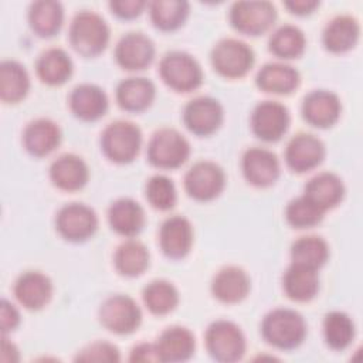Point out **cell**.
Wrapping results in <instances>:
<instances>
[{
    "label": "cell",
    "instance_id": "8fae6325",
    "mask_svg": "<svg viewBox=\"0 0 363 363\" xmlns=\"http://www.w3.org/2000/svg\"><path fill=\"white\" fill-rule=\"evenodd\" d=\"M224 184V170L210 160L194 163L184 176V189L187 194L199 201L216 199L223 191Z\"/></svg>",
    "mask_w": 363,
    "mask_h": 363
},
{
    "label": "cell",
    "instance_id": "6da1fadb",
    "mask_svg": "<svg viewBox=\"0 0 363 363\" xmlns=\"http://www.w3.org/2000/svg\"><path fill=\"white\" fill-rule=\"evenodd\" d=\"M264 339L284 350L298 347L306 336V322L303 316L288 308H277L265 315L261 323Z\"/></svg>",
    "mask_w": 363,
    "mask_h": 363
},
{
    "label": "cell",
    "instance_id": "ab89813d",
    "mask_svg": "<svg viewBox=\"0 0 363 363\" xmlns=\"http://www.w3.org/2000/svg\"><path fill=\"white\" fill-rule=\"evenodd\" d=\"M323 214L325 211L305 196L291 200L285 208V218L295 228L313 227L322 221Z\"/></svg>",
    "mask_w": 363,
    "mask_h": 363
},
{
    "label": "cell",
    "instance_id": "d6986e66",
    "mask_svg": "<svg viewBox=\"0 0 363 363\" xmlns=\"http://www.w3.org/2000/svg\"><path fill=\"white\" fill-rule=\"evenodd\" d=\"M14 295L24 308L31 311L41 309L50 302L52 295L51 279L40 271H27L17 278Z\"/></svg>",
    "mask_w": 363,
    "mask_h": 363
},
{
    "label": "cell",
    "instance_id": "9a60e30c",
    "mask_svg": "<svg viewBox=\"0 0 363 363\" xmlns=\"http://www.w3.org/2000/svg\"><path fill=\"white\" fill-rule=\"evenodd\" d=\"M242 173L255 187H268L279 176V160L275 153L264 147H250L242 155Z\"/></svg>",
    "mask_w": 363,
    "mask_h": 363
},
{
    "label": "cell",
    "instance_id": "7c38bea8",
    "mask_svg": "<svg viewBox=\"0 0 363 363\" xmlns=\"http://www.w3.org/2000/svg\"><path fill=\"white\" fill-rule=\"evenodd\" d=\"M289 126L286 106L277 101L259 102L251 113V128L255 136L265 142L279 140Z\"/></svg>",
    "mask_w": 363,
    "mask_h": 363
},
{
    "label": "cell",
    "instance_id": "74e56055",
    "mask_svg": "<svg viewBox=\"0 0 363 363\" xmlns=\"http://www.w3.org/2000/svg\"><path fill=\"white\" fill-rule=\"evenodd\" d=\"M146 308L155 315H166L179 303V292L173 284L156 279L147 284L142 292Z\"/></svg>",
    "mask_w": 363,
    "mask_h": 363
},
{
    "label": "cell",
    "instance_id": "44dd1931",
    "mask_svg": "<svg viewBox=\"0 0 363 363\" xmlns=\"http://www.w3.org/2000/svg\"><path fill=\"white\" fill-rule=\"evenodd\" d=\"M89 177L86 163L77 155L58 156L50 166V179L61 190L75 191L82 189Z\"/></svg>",
    "mask_w": 363,
    "mask_h": 363
},
{
    "label": "cell",
    "instance_id": "ee69618b",
    "mask_svg": "<svg viewBox=\"0 0 363 363\" xmlns=\"http://www.w3.org/2000/svg\"><path fill=\"white\" fill-rule=\"evenodd\" d=\"M0 320H1V330L3 335H6L7 332L14 330L18 323H20V315L18 311L16 309V306L13 303H10L9 301L3 299L1 301V309H0Z\"/></svg>",
    "mask_w": 363,
    "mask_h": 363
},
{
    "label": "cell",
    "instance_id": "e575fe53",
    "mask_svg": "<svg viewBox=\"0 0 363 363\" xmlns=\"http://www.w3.org/2000/svg\"><path fill=\"white\" fill-rule=\"evenodd\" d=\"M328 242L318 235L301 237L291 245L292 264H298L318 271L328 261Z\"/></svg>",
    "mask_w": 363,
    "mask_h": 363
},
{
    "label": "cell",
    "instance_id": "cb8c5ba5",
    "mask_svg": "<svg viewBox=\"0 0 363 363\" xmlns=\"http://www.w3.org/2000/svg\"><path fill=\"white\" fill-rule=\"evenodd\" d=\"M156 347L160 362H183L193 356L196 340L187 328L170 326L160 333Z\"/></svg>",
    "mask_w": 363,
    "mask_h": 363
},
{
    "label": "cell",
    "instance_id": "836d02e7",
    "mask_svg": "<svg viewBox=\"0 0 363 363\" xmlns=\"http://www.w3.org/2000/svg\"><path fill=\"white\" fill-rule=\"evenodd\" d=\"M113 264L121 275L138 277L149 267V251L138 240L123 241L115 251Z\"/></svg>",
    "mask_w": 363,
    "mask_h": 363
},
{
    "label": "cell",
    "instance_id": "f546056e",
    "mask_svg": "<svg viewBox=\"0 0 363 363\" xmlns=\"http://www.w3.org/2000/svg\"><path fill=\"white\" fill-rule=\"evenodd\" d=\"M72 60L61 48H48L40 54L35 62L38 78L48 85H61L72 75Z\"/></svg>",
    "mask_w": 363,
    "mask_h": 363
},
{
    "label": "cell",
    "instance_id": "4316f807",
    "mask_svg": "<svg viewBox=\"0 0 363 363\" xmlns=\"http://www.w3.org/2000/svg\"><path fill=\"white\" fill-rule=\"evenodd\" d=\"M156 95L155 84L143 77H130L119 82L116 88L118 105L129 112L147 109Z\"/></svg>",
    "mask_w": 363,
    "mask_h": 363
},
{
    "label": "cell",
    "instance_id": "f1b7e54d",
    "mask_svg": "<svg viewBox=\"0 0 363 363\" xmlns=\"http://www.w3.org/2000/svg\"><path fill=\"white\" fill-rule=\"evenodd\" d=\"M360 35L359 21L352 16L332 18L323 30V45L330 52H346L352 50Z\"/></svg>",
    "mask_w": 363,
    "mask_h": 363
},
{
    "label": "cell",
    "instance_id": "1f68e13d",
    "mask_svg": "<svg viewBox=\"0 0 363 363\" xmlns=\"http://www.w3.org/2000/svg\"><path fill=\"white\" fill-rule=\"evenodd\" d=\"M64 10L61 3L52 0H40L31 3L28 9V23L31 30L40 37L57 34L62 26Z\"/></svg>",
    "mask_w": 363,
    "mask_h": 363
},
{
    "label": "cell",
    "instance_id": "7402d4cb",
    "mask_svg": "<svg viewBox=\"0 0 363 363\" xmlns=\"http://www.w3.org/2000/svg\"><path fill=\"white\" fill-rule=\"evenodd\" d=\"M248 274L235 265L221 268L211 281L213 295L224 303H237L242 301L250 292Z\"/></svg>",
    "mask_w": 363,
    "mask_h": 363
},
{
    "label": "cell",
    "instance_id": "ffe728a7",
    "mask_svg": "<svg viewBox=\"0 0 363 363\" xmlns=\"http://www.w3.org/2000/svg\"><path fill=\"white\" fill-rule=\"evenodd\" d=\"M72 113L82 121H96L108 111V96L94 84L77 85L68 98Z\"/></svg>",
    "mask_w": 363,
    "mask_h": 363
},
{
    "label": "cell",
    "instance_id": "484cf974",
    "mask_svg": "<svg viewBox=\"0 0 363 363\" xmlns=\"http://www.w3.org/2000/svg\"><path fill=\"white\" fill-rule=\"evenodd\" d=\"M257 86L271 94H291L301 82L299 72L284 62H268L258 71L255 77Z\"/></svg>",
    "mask_w": 363,
    "mask_h": 363
},
{
    "label": "cell",
    "instance_id": "603a6c76",
    "mask_svg": "<svg viewBox=\"0 0 363 363\" xmlns=\"http://www.w3.org/2000/svg\"><path fill=\"white\" fill-rule=\"evenodd\" d=\"M61 142V130L55 122L47 118L31 121L23 132V143L28 153L41 157L51 153Z\"/></svg>",
    "mask_w": 363,
    "mask_h": 363
},
{
    "label": "cell",
    "instance_id": "4fadbf2b",
    "mask_svg": "<svg viewBox=\"0 0 363 363\" xmlns=\"http://www.w3.org/2000/svg\"><path fill=\"white\" fill-rule=\"evenodd\" d=\"M224 119L221 104L211 96H197L184 106L183 121L190 132L207 136L216 132Z\"/></svg>",
    "mask_w": 363,
    "mask_h": 363
},
{
    "label": "cell",
    "instance_id": "5b68a950",
    "mask_svg": "<svg viewBox=\"0 0 363 363\" xmlns=\"http://www.w3.org/2000/svg\"><path fill=\"white\" fill-rule=\"evenodd\" d=\"M190 155L187 139L176 129L162 128L153 133L147 145L149 162L160 169H176Z\"/></svg>",
    "mask_w": 363,
    "mask_h": 363
},
{
    "label": "cell",
    "instance_id": "8d00e7d4",
    "mask_svg": "<svg viewBox=\"0 0 363 363\" xmlns=\"http://www.w3.org/2000/svg\"><path fill=\"white\" fill-rule=\"evenodd\" d=\"M153 24L163 30L172 31L183 26L189 16V3L182 0H156L149 4Z\"/></svg>",
    "mask_w": 363,
    "mask_h": 363
},
{
    "label": "cell",
    "instance_id": "e0dca14e",
    "mask_svg": "<svg viewBox=\"0 0 363 363\" xmlns=\"http://www.w3.org/2000/svg\"><path fill=\"white\" fill-rule=\"evenodd\" d=\"M342 105L336 94L325 89L309 92L302 102L305 121L316 128H329L340 116Z\"/></svg>",
    "mask_w": 363,
    "mask_h": 363
},
{
    "label": "cell",
    "instance_id": "d6a6232c",
    "mask_svg": "<svg viewBox=\"0 0 363 363\" xmlns=\"http://www.w3.org/2000/svg\"><path fill=\"white\" fill-rule=\"evenodd\" d=\"M30 89V77L17 61L6 60L0 64V98L6 104L21 101Z\"/></svg>",
    "mask_w": 363,
    "mask_h": 363
},
{
    "label": "cell",
    "instance_id": "30bf717a",
    "mask_svg": "<svg viewBox=\"0 0 363 363\" xmlns=\"http://www.w3.org/2000/svg\"><path fill=\"white\" fill-rule=\"evenodd\" d=\"M98 227L95 211L82 203L62 206L55 217V228L68 241L79 242L94 235Z\"/></svg>",
    "mask_w": 363,
    "mask_h": 363
},
{
    "label": "cell",
    "instance_id": "b9f144b4",
    "mask_svg": "<svg viewBox=\"0 0 363 363\" xmlns=\"http://www.w3.org/2000/svg\"><path fill=\"white\" fill-rule=\"evenodd\" d=\"M119 359L118 347L108 342H94L79 350L75 357L77 362H118Z\"/></svg>",
    "mask_w": 363,
    "mask_h": 363
},
{
    "label": "cell",
    "instance_id": "2e32d148",
    "mask_svg": "<svg viewBox=\"0 0 363 363\" xmlns=\"http://www.w3.org/2000/svg\"><path fill=\"white\" fill-rule=\"evenodd\" d=\"M115 58L123 69H145L155 58V44L143 33H128L118 41Z\"/></svg>",
    "mask_w": 363,
    "mask_h": 363
},
{
    "label": "cell",
    "instance_id": "52a82bcc",
    "mask_svg": "<svg viewBox=\"0 0 363 363\" xmlns=\"http://www.w3.org/2000/svg\"><path fill=\"white\" fill-rule=\"evenodd\" d=\"M211 64L225 78H241L254 65V51L241 40L224 38L213 47Z\"/></svg>",
    "mask_w": 363,
    "mask_h": 363
},
{
    "label": "cell",
    "instance_id": "277c9868",
    "mask_svg": "<svg viewBox=\"0 0 363 363\" xmlns=\"http://www.w3.org/2000/svg\"><path fill=\"white\" fill-rule=\"evenodd\" d=\"M163 82L177 92H190L203 82V71L194 57L184 51H170L159 65Z\"/></svg>",
    "mask_w": 363,
    "mask_h": 363
},
{
    "label": "cell",
    "instance_id": "8992f818",
    "mask_svg": "<svg viewBox=\"0 0 363 363\" xmlns=\"http://www.w3.org/2000/svg\"><path fill=\"white\" fill-rule=\"evenodd\" d=\"M206 347L217 362H237L245 353L242 330L230 320H216L206 330Z\"/></svg>",
    "mask_w": 363,
    "mask_h": 363
},
{
    "label": "cell",
    "instance_id": "5bb4252c",
    "mask_svg": "<svg viewBox=\"0 0 363 363\" xmlns=\"http://www.w3.org/2000/svg\"><path fill=\"white\" fill-rule=\"evenodd\" d=\"M325 157L323 142L312 133H298L286 145L285 162L296 173L309 172L318 167Z\"/></svg>",
    "mask_w": 363,
    "mask_h": 363
},
{
    "label": "cell",
    "instance_id": "60d3db41",
    "mask_svg": "<svg viewBox=\"0 0 363 363\" xmlns=\"http://www.w3.org/2000/svg\"><path fill=\"white\" fill-rule=\"evenodd\" d=\"M146 199L157 210H169L176 203V187L172 179L163 174L150 177L146 183Z\"/></svg>",
    "mask_w": 363,
    "mask_h": 363
},
{
    "label": "cell",
    "instance_id": "83f0119b",
    "mask_svg": "<svg viewBox=\"0 0 363 363\" xmlns=\"http://www.w3.org/2000/svg\"><path fill=\"white\" fill-rule=\"evenodd\" d=\"M108 220L113 231L123 237H133L145 224V213L138 201L129 197H122L111 204Z\"/></svg>",
    "mask_w": 363,
    "mask_h": 363
},
{
    "label": "cell",
    "instance_id": "d590c367",
    "mask_svg": "<svg viewBox=\"0 0 363 363\" xmlns=\"http://www.w3.org/2000/svg\"><path fill=\"white\" fill-rule=\"evenodd\" d=\"M305 45L306 40L302 30L292 24L281 26L269 38V51L284 60L298 58L303 54Z\"/></svg>",
    "mask_w": 363,
    "mask_h": 363
},
{
    "label": "cell",
    "instance_id": "d4e9b609",
    "mask_svg": "<svg viewBox=\"0 0 363 363\" xmlns=\"http://www.w3.org/2000/svg\"><path fill=\"white\" fill-rule=\"evenodd\" d=\"M303 196L320 210L326 211L336 207L342 201L345 196V186L337 174L322 172L306 183Z\"/></svg>",
    "mask_w": 363,
    "mask_h": 363
},
{
    "label": "cell",
    "instance_id": "7a4b0ae2",
    "mask_svg": "<svg viewBox=\"0 0 363 363\" xmlns=\"http://www.w3.org/2000/svg\"><path fill=\"white\" fill-rule=\"evenodd\" d=\"M69 44L82 57H96L109 41V27L102 16L82 10L71 21Z\"/></svg>",
    "mask_w": 363,
    "mask_h": 363
},
{
    "label": "cell",
    "instance_id": "f6af8a7d",
    "mask_svg": "<svg viewBox=\"0 0 363 363\" xmlns=\"http://www.w3.org/2000/svg\"><path fill=\"white\" fill-rule=\"evenodd\" d=\"M130 362H160L156 343H139L130 352Z\"/></svg>",
    "mask_w": 363,
    "mask_h": 363
},
{
    "label": "cell",
    "instance_id": "3957f363",
    "mask_svg": "<svg viewBox=\"0 0 363 363\" xmlns=\"http://www.w3.org/2000/svg\"><path fill=\"white\" fill-rule=\"evenodd\" d=\"M140 143V129L129 121L111 122L101 135V149L115 163L132 162L139 153Z\"/></svg>",
    "mask_w": 363,
    "mask_h": 363
},
{
    "label": "cell",
    "instance_id": "7bdbcfd3",
    "mask_svg": "<svg viewBox=\"0 0 363 363\" xmlns=\"http://www.w3.org/2000/svg\"><path fill=\"white\" fill-rule=\"evenodd\" d=\"M146 6H147V3L142 1V0H116V1L109 3L112 13L121 18L138 17Z\"/></svg>",
    "mask_w": 363,
    "mask_h": 363
},
{
    "label": "cell",
    "instance_id": "bcb514c9",
    "mask_svg": "<svg viewBox=\"0 0 363 363\" xmlns=\"http://www.w3.org/2000/svg\"><path fill=\"white\" fill-rule=\"evenodd\" d=\"M284 4L291 13L298 14V16H305V14L312 13L319 6V1H316V0H291V1H285Z\"/></svg>",
    "mask_w": 363,
    "mask_h": 363
},
{
    "label": "cell",
    "instance_id": "4dcf8cb0",
    "mask_svg": "<svg viewBox=\"0 0 363 363\" xmlns=\"http://www.w3.org/2000/svg\"><path fill=\"white\" fill-rule=\"evenodd\" d=\"M284 291L292 301H311L319 291L318 271L291 264L284 274Z\"/></svg>",
    "mask_w": 363,
    "mask_h": 363
},
{
    "label": "cell",
    "instance_id": "7dc6e473",
    "mask_svg": "<svg viewBox=\"0 0 363 363\" xmlns=\"http://www.w3.org/2000/svg\"><path fill=\"white\" fill-rule=\"evenodd\" d=\"M1 360L3 362H16L18 360V352L16 349V346L9 342V339L3 337L1 342Z\"/></svg>",
    "mask_w": 363,
    "mask_h": 363
},
{
    "label": "cell",
    "instance_id": "9c48e42d",
    "mask_svg": "<svg viewBox=\"0 0 363 363\" xmlns=\"http://www.w3.org/2000/svg\"><path fill=\"white\" fill-rule=\"evenodd\" d=\"M99 320L116 335H128L136 330L142 320V312L136 301L128 295H113L99 308Z\"/></svg>",
    "mask_w": 363,
    "mask_h": 363
},
{
    "label": "cell",
    "instance_id": "f35d334b",
    "mask_svg": "<svg viewBox=\"0 0 363 363\" xmlns=\"http://www.w3.org/2000/svg\"><path fill=\"white\" fill-rule=\"evenodd\" d=\"M354 323L340 311L329 312L323 319V336L326 345L335 350L346 349L354 339Z\"/></svg>",
    "mask_w": 363,
    "mask_h": 363
},
{
    "label": "cell",
    "instance_id": "ac0fdd59",
    "mask_svg": "<svg viewBox=\"0 0 363 363\" xmlns=\"http://www.w3.org/2000/svg\"><path fill=\"white\" fill-rule=\"evenodd\" d=\"M160 248L169 258L179 259L189 254L193 244V228L190 221L183 216L166 218L159 233Z\"/></svg>",
    "mask_w": 363,
    "mask_h": 363
},
{
    "label": "cell",
    "instance_id": "ba28073f",
    "mask_svg": "<svg viewBox=\"0 0 363 363\" xmlns=\"http://www.w3.org/2000/svg\"><path fill=\"white\" fill-rule=\"evenodd\" d=\"M275 20L277 10L269 1H235L230 9L231 26L247 35L268 31Z\"/></svg>",
    "mask_w": 363,
    "mask_h": 363
}]
</instances>
